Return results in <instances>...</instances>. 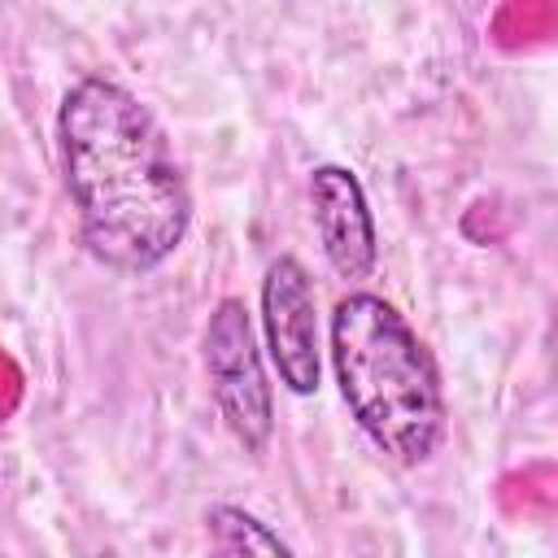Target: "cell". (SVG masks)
Returning <instances> with one entry per match:
<instances>
[{
    "mask_svg": "<svg viewBox=\"0 0 558 558\" xmlns=\"http://www.w3.org/2000/svg\"><path fill=\"white\" fill-rule=\"evenodd\" d=\"M57 148L96 262L118 275H148L183 244L192 192L140 96L105 74L78 78L57 109Z\"/></svg>",
    "mask_w": 558,
    "mask_h": 558,
    "instance_id": "1",
    "label": "cell"
},
{
    "mask_svg": "<svg viewBox=\"0 0 558 558\" xmlns=\"http://www.w3.org/2000/svg\"><path fill=\"white\" fill-rule=\"evenodd\" d=\"M331 366L353 423L392 462H427L445 436L440 371L414 327L375 292L331 310Z\"/></svg>",
    "mask_w": 558,
    "mask_h": 558,
    "instance_id": "2",
    "label": "cell"
},
{
    "mask_svg": "<svg viewBox=\"0 0 558 558\" xmlns=\"http://www.w3.org/2000/svg\"><path fill=\"white\" fill-rule=\"evenodd\" d=\"M205 375L231 436L248 453H262L275 427V401L253 336V318L235 296H222L205 323Z\"/></svg>",
    "mask_w": 558,
    "mask_h": 558,
    "instance_id": "3",
    "label": "cell"
},
{
    "mask_svg": "<svg viewBox=\"0 0 558 558\" xmlns=\"http://www.w3.org/2000/svg\"><path fill=\"white\" fill-rule=\"evenodd\" d=\"M262 331L270 362L279 371V384L292 397L318 392V310H314V283L296 257H275L262 279Z\"/></svg>",
    "mask_w": 558,
    "mask_h": 558,
    "instance_id": "4",
    "label": "cell"
},
{
    "mask_svg": "<svg viewBox=\"0 0 558 558\" xmlns=\"http://www.w3.org/2000/svg\"><path fill=\"white\" fill-rule=\"evenodd\" d=\"M310 205L331 270L340 279H366L375 270L379 240L357 174L349 166H318L310 174Z\"/></svg>",
    "mask_w": 558,
    "mask_h": 558,
    "instance_id": "5",
    "label": "cell"
},
{
    "mask_svg": "<svg viewBox=\"0 0 558 558\" xmlns=\"http://www.w3.org/2000/svg\"><path fill=\"white\" fill-rule=\"evenodd\" d=\"M205 523L222 554H292V545L279 532H270L262 519H253L240 506H214Z\"/></svg>",
    "mask_w": 558,
    "mask_h": 558,
    "instance_id": "6",
    "label": "cell"
}]
</instances>
